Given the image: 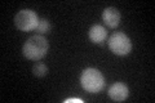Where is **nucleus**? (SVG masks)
<instances>
[{
  "mask_svg": "<svg viewBox=\"0 0 155 103\" xmlns=\"http://www.w3.org/2000/svg\"><path fill=\"white\" fill-rule=\"evenodd\" d=\"M102 19L106 23V26H109L110 28H115L120 22V13L116 8L109 7L106 8L102 13Z\"/></svg>",
  "mask_w": 155,
  "mask_h": 103,
  "instance_id": "obj_6",
  "label": "nucleus"
},
{
  "mask_svg": "<svg viewBox=\"0 0 155 103\" xmlns=\"http://www.w3.org/2000/svg\"><path fill=\"white\" fill-rule=\"evenodd\" d=\"M70 102H78V103H83V101L79 99V98H70V99H66L65 103H70Z\"/></svg>",
  "mask_w": 155,
  "mask_h": 103,
  "instance_id": "obj_10",
  "label": "nucleus"
},
{
  "mask_svg": "<svg viewBox=\"0 0 155 103\" xmlns=\"http://www.w3.org/2000/svg\"><path fill=\"white\" fill-rule=\"evenodd\" d=\"M36 31L39 32V35H43V34H48L51 31V23L48 19L45 18H43L39 21V24H38V27H36Z\"/></svg>",
  "mask_w": 155,
  "mask_h": 103,
  "instance_id": "obj_9",
  "label": "nucleus"
},
{
  "mask_svg": "<svg viewBox=\"0 0 155 103\" xmlns=\"http://www.w3.org/2000/svg\"><path fill=\"white\" fill-rule=\"evenodd\" d=\"M80 84L88 93H98L105 85V79L102 73L96 68H85L81 72Z\"/></svg>",
  "mask_w": 155,
  "mask_h": 103,
  "instance_id": "obj_2",
  "label": "nucleus"
},
{
  "mask_svg": "<svg viewBox=\"0 0 155 103\" xmlns=\"http://www.w3.org/2000/svg\"><path fill=\"white\" fill-rule=\"evenodd\" d=\"M39 21L40 19H39L38 14L34 11H30V9H22L14 17V24H16V27L18 30L26 31V32L36 30Z\"/></svg>",
  "mask_w": 155,
  "mask_h": 103,
  "instance_id": "obj_3",
  "label": "nucleus"
},
{
  "mask_svg": "<svg viewBox=\"0 0 155 103\" xmlns=\"http://www.w3.org/2000/svg\"><path fill=\"white\" fill-rule=\"evenodd\" d=\"M49 44L43 35H34L23 44L22 53L27 60L39 61L48 53Z\"/></svg>",
  "mask_w": 155,
  "mask_h": 103,
  "instance_id": "obj_1",
  "label": "nucleus"
},
{
  "mask_svg": "<svg viewBox=\"0 0 155 103\" xmlns=\"http://www.w3.org/2000/svg\"><path fill=\"white\" fill-rule=\"evenodd\" d=\"M110 50L116 56H127L132 50V43L123 32H115L109 39Z\"/></svg>",
  "mask_w": 155,
  "mask_h": 103,
  "instance_id": "obj_4",
  "label": "nucleus"
},
{
  "mask_svg": "<svg viewBox=\"0 0 155 103\" xmlns=\"http://www.w3.org/2000/svg\"><path fill=\"white\" fill-rule=\"evenodd\" d=\"M106 37H107V32H106V28L104 26H101V24H94V26L91 27L89 39H91L92 43L102 44Z\"/></svg>",
  "mask_w": 155,
  "mask_h": 103,
  "instance_id": "obj_7",
  "label": "nucleus"
},
{
  "mask_svg": "<svg viewBox=\"0 0 155 103\" xmlns=\"http://www.w3.org/2000/svg\"><path fill=\"white\" fill-rule=\"evenodd\" d=\"M32 72H34V75L38 76V77H43V76H45L47 73H48V67L44 65V63H35L32 67Z\"/></svg>",
  "mask_w": 155,
  "mask_h": 103,
  "instance_id": "obj_8",
  "label": "nucleus"
},
{
  "mask_svg": "<svg viewBox=\"0 0 155 103\" xmlns=\"http://www.w3.org/2000/svg\"><path fill=\"white\" fill-rule=\"evenodd\" d=\"M128 95H129V89L123 82H114V84L109 88V97L113 101L123 102L127 99Z\"/></svg>",
  "mask_w": 155,
  "mask_h": 103,
  "instance_id": "obj_5",
  "label": "nucleus"
}]
</instances>
